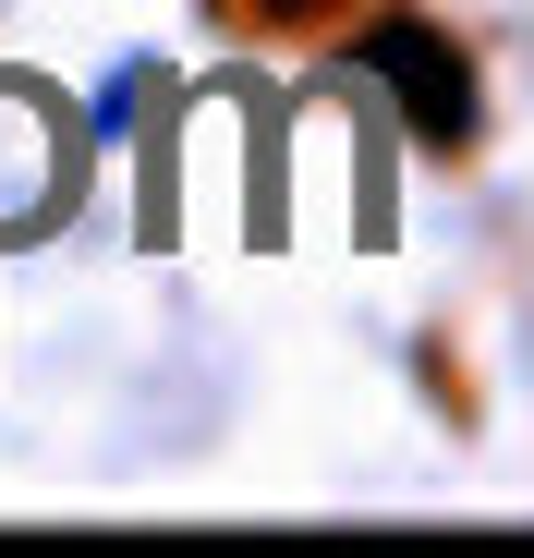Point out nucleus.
Segmentation results:
<instances>
[{
    "label": "nucleus",
    "instance_id": "1",
    "mask_svg": "<svg viewBox=\"0 0 534 558\" xmlns=\"http://www.w3.org/2000/svg\"><path fill=\"white\" fill-rule=\"evenodd\" d=\"M61 195H73V122H61L49 85L0 73V243L49 231V219H61Z\"/></svg>",
    "mask_w": 534,
    "mask_h": 558
},
{
    "label": "nucleus",
    "instance_id": "2",
    "mask_svg": "<svg viewBox=\"0 0 534 558\" xmlns=\"http://www.w3.org/2000/svg\"><path fill=\"white\" fill-rule=\"evenodd\" d=\"M365 73L401 98V122H413L425 146H462V134H474V73H462V49L437 37V25H377V37H365Z\"/></svg>",
    "mask_w": 534,
    "mask_h": 558
}]
</instances>
